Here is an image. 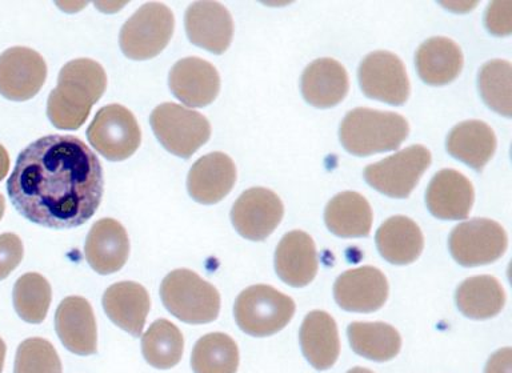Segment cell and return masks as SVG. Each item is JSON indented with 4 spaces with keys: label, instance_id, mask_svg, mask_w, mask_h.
Wrapping results in <instances>:
<instances>
[{
    "label": "cell",
    "instance_id": "1",
    "mask_svg": "<svg viewBox=\"0 0 512 373\" xmlns=\"http://www.w3.org/2000/svg\"><path fill=\"white\" fill-rule=\"evenodd\" d=\"M7 191L23 218L38 226L70 230L83 226L98 211L103 167L79 138L44 136L20 152Z\"/></svg>",
    "mask_w": 512,
    "mask_h": 373
},
{
    "label": "cell",
    "instance_id": "2",
    "mask_svg": "<svg viewBox=\"0 0 512 373\" xmlns=\"http://www.w3.org/2000/svg\"><path fill=\"white\" fill-rule=\"evenodd\" d=\"M107 88L104 68L92 59L71 60L59 72L47 100V116L59 130H79Z\"/></svg>",
    "mask_w": 512,
    "mask_h": 373
},
{
    "label": "cell",
    "instance_id": "3",
    "mask_svg": "<svg viewBox=\"0 0 512 373\" xmlns=\"http://www.w3.org/2000/svg\"><path fill=\"white\" fill-rule=\"evenodd\" d=\"M406 118L395 112L356 108L348 112L340 126V142L356 156L396 150L407 139Z\"/></svg>",
    "mask_w": 512,
    "mask_h": 373
},
{
    "label": "cell",
    "instance_id": "4",
    "mask_svg": "<svg viewBox=\"0 0 512 373\" xmlns=\"http://www.w3.org/2000/svg\"><path fill=\"white\" fill-rule=\"evenodd\" d=\"M164 307L188 324H207L218 319L220 295L212 284L190 270H175L160 286Z\"/></svg>",
    "mask_w": 512,
    "mask_h": 373
},
{
    "label": "cell",
    "instance_id": "5",
    "mask_svg": "<svg viewBox=\"0 0 512 373\" xmlns=\"http://www.w3.org/2000/svg\"><path fill=\"white\" fill-rule=\"evenodd\" d=\"M295 302L274 287L256 284L236 299L234 315L240 330L254 338L282 331L295 315Z\"/></svg>",
    "mask_w": 512,
    "mask_h": 373
},
{
    "label": "cell",
    "instance_id": "6",
    "mask_svg": "<svg viewBox=\"0 0 512 373\" xmlns=\"http://www.w3.org/2000/svg\"><path fill=\"white\" fill-rule=\"evenodd\" d=\"M174 14L166 4H143L123 24L119 43L123 54L132 60H148L158 56L174 34Z\"/></svg>",
    "mask_w": 512,
    "mask_h": 373
},
{
    "label": "cell",
    "instance_id": "7",
    "mask_svg": "<svg viewBox=\"0 0 512 373\" xmlns=\"http://www.w3.org/2000/svg\"><path fill=\"white\" fill-rule=\"evenodd\" d=\"M152 131L170 154L188 159L208 142L211 124L199 112L163 103L150 116Z\"/></svg>",
    "mask_w": 512,
    "mask_h": 373
},
{
    "label": "cell",
    "instance_id": "8",
    "mask_svg": "<svg viewBox=\"0 0 512 373\" xmlns=\"http://www.w3.org/2000/svg\"><path fill=\"white\" fill-rule=\"evenodd\" d=\"M96 152L110 162H122L134 155L142 142V131L134 114L120 104L100 108L87 130Z\"/></svg>",
    "mask_w": 512,
    "mask_h": 373
},
{
    "label": "cell",
    "instance_id": "9",
    "mask_svg": "<svg viewBox=\"0 0 512 373\" xmlns=\"http://www.w3.org/2000/svg\"><path fill=\"white\" fill-rule=\"evenodd\" d=\"M430 164L431 152L426 147L416 144L390 158L367 166L364 170V179L383 195L404 199L414 191Z\"/></svg>",
    "mask_w": 512,
    "mask_h": 373
},
{
    "label": "cell",
    "instance_id": "10",
    "mask_svg": "<svg viewBox=\"0 0 512 373\" xmlns=\"http://www.w3.org/2000/svg\"><path fill=\"white\" fill-rule=\"evenodd\" d=\"M452 258L463 267L491 264L504 255L508 236L498 222L472 219L456 226L450 235Z\"/></svg>",
    "mask_w": 512,
    "mask_h": 373
},
{
    "label": "cell",
    "instance_id": "11",
    "mask_svg": "<svg viewBox=\"0 0 512 373\" xmlns=\"http://www.w3.org/2000/svg\"><path fill=\"white\" fill-rule=\"evenodd\" d=\"M360 88L368 98L400 106L410 96V80L402 60L388 51L367 55L359 67Z\"/></svg>",
    "mask_w": 512,
    "mask_h": 373
},
{
    "label": "cell",
    "instance_id": "12",
    "mask_svg": "<svg viewBox=\"0 0 512 373\" xmlns=\"http://www.w3.org/2000/svg\"><path fill=\"white\" fill-rule=\"evenodd\" d=\"M284 207L279 196L263 187L244 191L231 210L235 230L244 239L262 242L282 222Z\"/></svg>",
    "mask_w": 512,
    "mask_h": 373
},
{
    "label": "cell",
    "instance_id": "13",
    "mask_svg": "<svg viewBox=\"0 0 512 373\" xmlns=\"http://www.w3.org/2000/svg\"><path fill=\"white\" fill-rule=\"evenodd\" d=\"M47 64L28 47H12L0 55V95L12 102H26L42 90Z\"/></svg>",
    "mask_w": 512,
    "mask_h": 373
},
{
    "label": "cell",
    "instance_id": "14",
    "mask_svg": "<svg viewBox=\"0 0 512 373\" xmlns=\"http://www.w3.org/2000/svg\"><path fill=\"white\" fill-rule=\"evenodd\" d=\"M334 296L344 311L371 314L380 310L388 298L386 276L378 268L366 266L343 272L336 279Z\"/></svg>",
    "mask_w": 512,
    "mask_h": 373
},
{
    "label": "cell",
    "instance_id": "15",
    "mask_svg": "<svg viewBox=\"0 0 512 373\" xmlns=\"http://www.w3.org/2000/svg\"><path fill=\"white\" fill-rule=\"evenodd\" d=\"M184 27L192 44L218 55L228 50L234 36L230 11L218 2L192 3Z\"/></svg>",
    "mask_w": 512,
    "mask_h": 373
},
{
    "label": "cell",
    "instance_id": "16",
    "mask_svg": "<svg viewBox=\"0 0 512 373\" xmlns=\"http://www.w3.org/2000/svg\"><path fill=\"white\" fill-rule=\"evenodd\" d=\"M170 90L187 107L202 108L216 99L220 91L218 70L207 60L184 58L171 68Z\"/></svg>",
    "mask_w": 512,
    "mask_h": 373
},
{
    "label": "cell",
    "instance_id": "17",
    "mask_svg": "<svg viewBox=\"0 0 512 373\" xmlns=\"http://www.w3.org/2000/svg\"><path fill=\"white\" fill-rule=\"evenodd\" d=\"M55 330L60 342L72 354L90 356L98 350V331L91 304L80 296H70L59 304Z\"/></svg>",
    "mask_w": 512,
    "mask_h": 373
},
{
    "label": "cell",
    "instance_id": "18",
    "mask_svg": "<svg viewBox=\"0 0 512 373\" xmlns=\"http://www.w3.org/2000/svg\"><path fill=\"white\" fill-rule=\"evenodd\" d=\"M87 263L100 275L122 270L130 255L126 228L115 219H100L91 227L84 246Z\"/></svg>",
    "mask_w": 512,
    "mask_h": 373
},
{
    "label": "cell",
    "instance_id": "19",
    "mask_svg": "<svg viewBox=\"0 0 512 373\" xmlns=\"http://www.w3.org/2000/svg\"><path fill=\"white\" fill-rule=\"evenodd\" d=\"M236 182V167L223 152L204 155L188 172L187 190L200 204H216L226 198Z\"/></svg>",
    "mask_w": 512,
    "mask_h": 373
},
{
    "label": "cell",
    "instance_id": "20",
    "mask_svg": "<svg viewBox=\"0 0 512 373\" xmlns=\"http://www.w3.org/2000/svg\"><path fill=\"white\" fill-rule=\"evenodd\" d=\"M275 270L288 286H308L319 270L318 252L311 236L298 230L284 235L276 248Z\"/></svg>",
    "mask_w": 512,
    "mask_h": 373
},
{
    "label": "cell",
    "instance_id": "21",
    "mask_svg": "<svg viewBox=\"0 0 512 373\" xmlns=\"http://www.w3.org/2000/svg\"><path fill=\"white\" fill-rule=\"evenodd\" d=\"M475 192L470 180L459 171L442 170L427 188L426 203L435 218L462 220L470 215Z\"/></svg>",
    "mask_w": 512,
    "mask_h": 373
},
{
    "label": "cell",
    "instance_id": "22",
    "mask_svg": "<svg viewBox=\"0 0 512 373\" xmlns=\"http://www.w3.org/2000/svg\"><path fill=\"white\" fill-rule=\"evenodd\" d=\"M103 308L111 322L134 338L143 334L151 308L146 288L135 282L112 284L103 295Z\"/></svg>",
    "mask_w": 512,
    "mask_h": 373
},
{
    "label": "cell",
    "instance_id": "23",
    "mask_svg": "<svg viewBox=\"0 0 512 373\" xmlns=\"http://www.w3.org/2000/svg\"><path fill=\"white\" fill-rule=\"evenodd\" d=\"M350 80L346 68L335 59H316L302 76V94L311 106L331 108L346 98Z\"/></svg>",
    "mask_w": 512,
    "mask_h": 373
},
{
    "label": "cell",
    "instance_id": "24",
    "mask_svg": "<svg viewBox=\"0 0 512 373\" xmlns=\"http://www.w3.org/2000/svg\"><path fill=\"white\" fill-rule=\"evenodd\" d=\"M300 346L315 370L326 371L334 366L340 355V340L332 316L324 311L310 312L300 327Z\"/></svg>",
    "mask_w": 512,
    "mask_h": 373
},
{
    "label": "cell",
    "instance_id": "25",
    "mask_svg": "<svg viewBox=\"0 0 512 373\" xmlns=\"http://www.w3.org/2000/svg\"><path fill=\"white\" fill-rule=\"evenodd\" d=\"M376 246L388 263L406 266L422 255L424 238L414 220L392 216L376 231Z\"/></svg>",
    "mask_w": 512,
    "mask_h": 373
},
{
    "label": "cell",
    "instance_id": "26",
    "mask_svg": "<svg viewBox=\"0 0 512 373\" xmlns=\"http://www.w3.org/2000/svg\"><path fill=\"white\" fill-rule=\"evenodd\" d=\"M463 54L454 40L435 36L422 43L416 52V68L424 83L444 86L458 78Z\"/></svg>",
    "mask_w": 512,
    "mask_h": 373
},
{
    "label": "cell",
    "instance_id": "27",
    "mask_svg": "<svg viewBox=\"0 0 512 373\" xmlns=\"http://www.w3.org/2000/svg\"><path fill=\"white\" fill-rule=\"evenodd\" d=\"M370 203L358 192L346 191L334 196L324 211L328 230L339 238H366L372 228Z\"/></svg>",
    "mask_w": 512,
    "mask_h": 373
},
{
    "label": "cell",
    "instance_id": "28",
    "mask_svg": "<svg viewBox=\"0 0 512 373\" xmlns=\"http://www.w3.org/2000/svg\"><path fill=\"white\" fill-rule=\"evenodd\" d=\"M496 150L492 128L480 120H467L452 128L447 138V151L476 171H482Z\"/></svg>",
    "mask_w": 512,
    "mask_h": 373
},
{
    "label": "cell",
    "instance_id": "29",
    "mask_svg": "<svg viewBox=\"0 0 512 373\" xmlns=\"http://www.w3.org/2000/svg\"><path fill=\"white\" fill-rule=\"evenodd\" d=\"M456 306L467 318L486 320L502 312L506 294L494 276H474L464 280L456 290Z\"/></svg>",
    "mask_w": 512,
    "mask_h": 373
},
{
    "label": "cell",
    "instance_id": "30",
    "mask_svg": "<svg viewBox=\"0 0 512 373\" xmlns=\"http://www.w3.org/2000/svg\"><path fill=\"white\" fill-rule=\"evenodd\" d=\"M347 335L352 350L372 362H388L402 348L399 332L386 323H351Z\"/></svg>",
    "mask_w": 512,
    "mask_h": 373
},
{
    "label": "cell",
    "instance_id": "31",
    "mask_svg": "<svg viewBox=\"0 0 512 373\" xmlns=\"http://www.w3.org/2000/svg\"><path fill=\"white\" fill-rule=\"evenodd\" d=\"M184 339L179 328L166 319L156 320L142 338L146 362L158 370H170L182 360Z\"/></svg>",
    "mask_w": 512,
    "mask_h": 373
},
{
    "label": "cell",
    "instance_id": "32",
    "mask_svg": "<svg viewBox=\"0 0 512 373\" xmlns=\"http://www.w3.org/2000/svg\"><path fill=\"white\" fill-rule=\"evenodd\" d=\"M195 373H236L239 350L235 340L226 334H208L198 340L191 355Z\"/></svg>",
    "mask_w": 512,
    "mask_h": 373
},
{
    "label": "cell",
    "instance_id": "33",
    "mask_svg": "<svg viewBox=\"0 0 512 373\" xmlns=\"http://www.w3.org/2000/svg\"><path fill=\"white\" fill-rule=\"evenodd\" d=\"M16 314L30 324H40L47 318L50 310L52 290L50 283L36 272H28L16 280L14 292Z\"/></svg>",
    "mask_w": 512,
    "mask_h": 373
},
{
    "label": "cell",
    "instance_id": "34",
    "mask_svg": "<svg viewBox=\"0 0 512 373\" xmlns=\"http://www.w3.org/2000/svg\"><path fill=\"white\" fill-rule=\"evenodd\" d=\"M511 75V63L500 59L484 64L479 72V90L484 102L506 118H510L512 111Z\"/></svg>",
    "mask_w": 512,
    "mask_h": 373
},
{
    "label": "cell",
    "instance_id": "35",
    "mask_svg": "<svg viewBox=\"0 0 512 373\" xmlns=\"http://www.w3.org/2000/svg\"><path fill=\"white\" fill-rule=\"evenodd\" d=\"M14 373H62V362L48 340L30 338L16 351Z\"/></svg>",
    "mask_w": 512,
    "mask_h": 373
},
{
    "label": "cell",
    "instance_id": "36",
    "mask_svg": "<svg viewBox=\"0 0 512 373\" xmlns=\"http://www.w3.org/2000/svg\"><path fill=\"white\" fill-rule=\"evenodd\" d=\"M23 243L15 234L0 235V280L8 278V275L19 266L23 260Z\"/></svg>",
    "mask_w": 512,
    "mask_h": 373
},
{
    "label": "cell",
    "instance_id": "37",
    "mask_svg": "<svg viewBox=\"0 0 512 373\" xmlns=\"http://www.w3.org/2000/svg\"><path fill=\"white\" fill-rule=\"evenodd\" d=\"M511 2H494L487 8L486 24L495 35H510L512 30Z\"/></svg>",
    "mask_w": 512,
    "mask_h": 373
},
{
    "label": "cell",
    "instance_id": "38",
    "mask_svg": "<svg viewBox=\"0 0 512 373\" xmlns=\"http://www.w3.org/2000/svg\"><path fill=\"white\" fill-rule=\"evenodd\" d=\"M486 373H512V350L510 347L495 352L488 360Z\"/></svg>",
    "mask_w": 512,
    "mask_h": 373
},
{
    "label": "cell",
    "instance_id": "39",
    "mask_svg": "<svg viewBox=\"0 0 512 373\" xmlns=\"http://www.w3.org/2000/svg\"><path fill=\"white\" fill-rule=\"evenodd\" d=\"M8 170H10V156L6 148L0 144V182L6 178Z\"/></svg>",
    "mask_w": 512,
    "mask_h": 373
},
{
    "label": "cell",
    "instance_id": "40",
    "mask_svg": "<svg viewBox=\"0 0 512 373\" xmlns=\"http://www.w3.org/2000/svg\"><path fill=\"white\" fill-rule=\"evenodd\" d=\"M6 352H7L6 343H4L3 339L0 338V373L3 372L4 359H6Z\"/></svg>",
    "mask_w": 512,
    "mask_h": 373
},
{
    "label": "cell",
    "instance_id": "41",
    "mask_svg": "<svg viewBox=\"0 0 512 373\" xmlns=\"http://www.w3.org/2000/svg\"><path fill=\"white\" fill-rule=\"evenodd\" d=\"M4 211H6V202H4L3 195L0 194V220L3 219Z\"/></svg>",
    "mask_w": 512,
    "mask_h": 373
},
{
    "label": "cell",
    "instance_id": "42",
    "mask_svg": "<svg viewBox=\"0 0 512 373\" xmlns=\"http://www.w3.org/2000/svg\"><path fill=\"white\" fill-rule=\"evenodd\" d=\"M347 373H374V372L367 370V368L356 367V368H352V370L348 371Z\"/></svg>",
    "mask_w": 512,
    "mask_h": 373
}]
</instances>
